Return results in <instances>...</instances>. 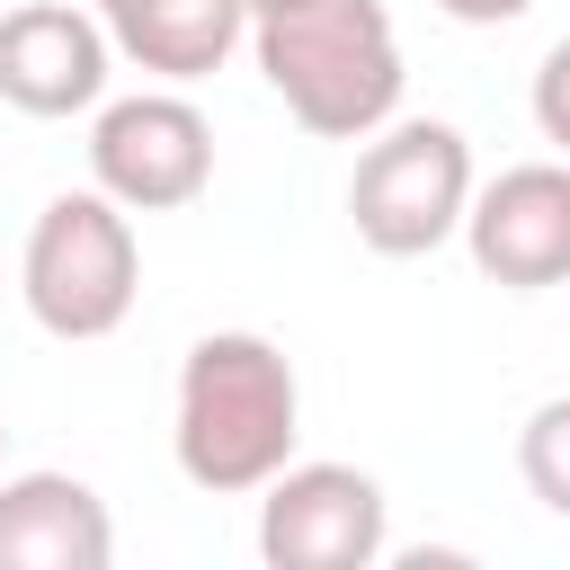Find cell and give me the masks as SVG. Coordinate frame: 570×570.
<instances>
[{
    "instance_id": "cell-6",
    "label": "cell",
    "mask_w": 570,
    "mask_h": 570,
    "mask_svg": "<svg viewBox=\"0 0 570 570\" xmlns=\"http://www.w3.org/2000/svg\"><path fill=\"white\" fill-rule=\"evenodd\" d=\"M392 543V499L356 463H285L258 481V552L276 570H365Z\"/></svg>"
},
{
    "instance_id": "cell-14",
    "label": "cell",
    "mask_w": 570,
    "mask_h": 570,
    "mask_svg": "<svg viewBox=\"0 0 570 570\" xmlns=\"http://www.w3.org/2000/svg\"><path fill=\"white\" fill-rule=\"evenodd\" d=\"M267 9H294V0H249V18H267Z\"/></svg>"
},
{
    "instance_id": "cell-16",
    "label": "cell",
    "mask_w": 570,
    "mask_h": 570,
    "mask_svg": "<svg viewBox=\"0 0 570 570\" xmlns=\"http://www.w3.org/2000/svg\"><path fill=\"white\" fill-rule=\"evenodd\" d=\"M0 445H9V419H0Z\"/></svg>"
},
{
    "instance_id": "cell-2",
    "label": "cell",
    "mask_w": 570,
    "mask_h": 570,
    "mask_svg": "<svg viewBox=\"0 0 570 570\" xmlns=\"http://www.w3.org/2000/svg\"><path fill=\"white\" fill-rule=\"evenodd\" d=\"M258 71L285 98V116L321 142H365L401 116V36L383 0H294L249 18Z\"/></svg>"
},
{
    "instance_id": "cell-4",
    "label": "cell",
    "mask_w": 570,
    "mask_h": 570,
    "mask_svg": "<svg viewBox=\"0 0 570 570\" xmlns=\"http://www.w3.org/2000/svg\"><path fill=\"white\" fill-rule=\"evenodd\" d=\"M472 205V142L445 116H401L374 125L347 178V223L374 258H428L463 232Z\"/></svg>"
},
{
    "instance_id": "cell-9",
    "label": "cell",
    "mask_w": 570,
    "mask_h": 570,
    "mask_svg": "<svg viewBox=\"0 0 570 570\" xmlns=\"http://www.w3.org/2000/svg\"><path fill=\"white\" fill-rule=\"evenodd\" d=\"M116 517L80 472H18L0 481V570H107Z\"/></svg>"
},
{
    "instance_id": "cell-13",
    "label": "cell",
    "mask_w": 570,
    "mask_h": 570,
    "mask_svg": "<svg viewBox=\"0 0 570 570\" xmlns=\"http://www.w3.org/2000/svg\"><path fill=\"white\" fill-rule=\"evenodd\" d=\"M454 27H508V18H525L534 0H436Z\"/></svg>"
},
{
    "instance_id": "cell-5",
    "label": "cell",
    "mask_w": 570,
    "mask_h": 570,
    "mask_svg": "<svg viewBox=\"0 0 570 570\" xmlns=\"http://www.w3.org/2000/svg\"><path fill=\"white\" fill-rule=\"evenodd\" d=\"M89 187H107L125 214H178L214 187V125L178 89L98 98L89 125Z\"/></svg>"
},
{
    "instance_id": "cell-12",
    "label": "cell",
    "mask_w": 570,
    "mask_h": 570,
    "mask_svg": "<svg viewBox=\"0 0 570 570\" xmlns=\"http://www.w3.org/2000/svg\"><path fill=\"white\" fill-rule=\"evenodd\" d=\"M534 125H543V142L570 160V36L534 62Z\"/></svg>"
},
{
    "instance_id": "cell-10",
    "label": "cell",
    "mask_w": 570,
    "mask_h": 570,
    "mask_svg": "<svg viewBox=\"0 0 570 570\" xmlns=\"http://www.w3.org/2000/svg\"><path fill=\"white\" fill-rule=\"evenodd\" d=\"M107 36L125 62L187 89L232 62V45L249 36V0H125V9H107Z\"/></svg>"
},
{
    "instance_id": "cell-1",
    "label": "cell",
    "mask_w": 570,
    "mask_h": 570,
    "mask_svg": "<svg viewBox=\"0 0 570 570\" xmlns=\"http://www.w3.org/2000/svg\"><path fill=\"white\" fill-rule=\"evenodd\" d=\"M303 436V383L285 365L276 338L258 330H205L178 356V419H169V454L196 490L214 499H249L258 481H276L294 463Z\"/></svg>"
},
{
    "instance_id": "cell-8",
    "label": "cell",
    "mask_w": 570,
    "mask_h": 570,
    "mask_svg": "<svg viewBox=\"0 0 570 570\" xmlns=\"http://www.w3.org/2000/svg\"><path fill=\"white\" fill-rule=\"evenodd\" d=\"M116 36L80 0H18L0 9V107L18 116H89L107 98Z\"/></svg>"
},
{
    "instance_id": "cell-3",
    "label": "cell",
    "mask_w": 570,
    "mask_h": 570,
    "mask_svg": "<svg viewBox=\"0 0 570 570\" xmlns=\"http://www.w3.org/2000/svg\"><path fill=\"white\" fill-rule=\"evenodd\" d=\"M18 294L36 312V330L53 338H107L125 330L134 294H142V240L134 214L107 187H71L27 223V258H18Z\"/></svg>"
},
{
    "instance_id": "cell-15",
    "label": "cell",
    "mask_w": 570,
    "mask_h": 570,
    "mask_svg": "<svg viewBox=\"0 0 570 570\" xmlns=\"http://www.w3.org/2000/svg\"><path fill=\"white\" fill-rule=\"evenodd\" d=\"M107 9H125V0H98V18H107Z\"/></svg>"
},
{
    "instance_id": "cell-11",
    "label": "cell",
    "mask_w": 570,
    "mask_h": 570,
    "mask_svg": "<svg viewBox=\"0 0 570 570\" xmlns=\"http://www.w3.org/2000/svg\"><path fill=\"white\" fill-rule=\"evenodd\" d=\"M517 472H525V490H534L552 517H570V392L543 401V410L517 428Z\"/></svg>"
},
{
    "instance_id": "cell-7",
    "label": "cell",
    "mask_w": 570,
    "mask_h": 570,
    "mask_svg": "<svg viewBox=\"0 0 570 570\" xmlns=\"http://www.w3.org/2000/svg\"><path fill=\"white\" fill-rule=\"evenodd\" d=\"M463 249L490 285L543 294L570 285V160H517L463 205Z\"/></svg>"
}]
</instances>
